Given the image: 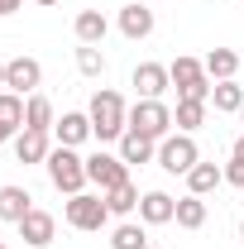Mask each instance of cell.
Returning a JSON list of instances; mask_svg holds the SVG:
<instances>
[{"instance_id":"cell-20","label":"cell","mask_w":244,"mask_h":249,"mask_svg":"<svg viewBox=\"0 0 244 249\" xmlns=\"http://www.w3.org/2000/svg\"><path fill=\"white\" fill-rule=\"evenodd\" d=\"M201 62H206V77L211 82H235V72H240V53L235 48H211Z\"/></svg>"},{"instance_id":"cell-7","label":"cell","mask_w":244,"mask_h":249,"mask_svg":"<svg viewBox=\"0 0 244 249\" xmlns=\"http://www.w3.org/2000/svg\"><path fill=\"white\" fill-rule=\"evenodd\" d=\"M87 182H91L96 192H115L120 182H129V163H124L120 154H105V149H96V154L87 158Z\"/></svg>"},{"instance_id":"cell-27","label":"cell","mask_w":244,"mask_h":249,"mask_svg":"<svg viewBox=\"0 0 244 249\" xmlns=\"http://www.w3.org/2000/svg\"><path fill=\"white\" fill-rule=\"evenodd\" d=\"M77 72H82V77H105V53H101V48H96V43H82V48H77Z\"/></svg>"},{"instance_id":"cell-22","label":"cell","mask_w":244,"mask_h":249,"mask_svg":"<svg viewBox=\"0 0 244 249\" xmlns=\"http://www.w3.org/2000/svg\"><path fill=\"white\" fill-rule=\"evenodd\" d=\"M206 106H211V101H177V110H173L177 134H196V129L206 124Z\"/></svg>"},{"instance_id":"cell-8","label":"cell","mask_w":244,"mask_h":249,"mask_svg":"<svg viewBox=\"0 0 244 249\" xmlns=\"http://www.w3.org/2000/svg\"><path fill=\"white\" fill-rule=\"evenodd\" d=\"M43 87V62L38 58H10L5 62V91H15V96H34Z\"/></svg>"},{"instance_id":"cell-28","label":"cell","mask_w":244,"mask_h":249,"mask_svg":"<svg viewBox=\"0 0 244 249\" xmlns=\"http://www.w3.org/2000/svg\"><path fill=\"white\" fill-rule=\"evenodd\" d=\"M225 187H244V158H230L225 163Z\"/></svg>"},{"instance_id":"cell-1","label":"cell","mask_w":244,"mask_h":249,"mask_svg":"<svg viewBox=\"0 0 244 249\" xmlns=\"http://www.w3.org/2000/svg\"><path fill=\"white\" fill-rule=\"evenodd\" d=\"M87 115H91V134L101 144H120V134L129 129V106L120 91H96Z\"/></svg>"},{"instance_id":"cell-4","label":"cell","mask_w":244,"mask_h":249,"mask_svg":"<svg viewBox=\"0 0 244 249\" xmlns=\"http://www.w3.org/2000/svg\"><path fill=\"white\" fill-rule=\"evenodd\" d=\"M168 72H173L177 101H211V77H206V62L201 58H173Z\"/></svg>"},{"instance_id":"cell-16","label":"cell","mask_w":244,"mask_h":249,"mask_svg":"<svg viewBox=\"0 0 244 249\" xmlns=\"http://www.w3.org/2000/svg\"><path fill=\"white\" fill-rule=\"evenodd\" d=\"M19 129H24V96L0 91V144H15Z\"/></svg>"},{"instance_id":"cell-26","label":"cell","mask_w":244,"mask_h":249,"mask_svg":"<svg viewBox=\"0 0 244 249\" xmlns=\"http://www.w3.org/2000/svg\"><path fill=\"white\" fill-rule=\"evenodd\" d=\"M105 206H110V216H129V211H139V187H134V182H120L115 192H105Z\"/></svg>"},{"instance_id":"cell-31","label":"cell","mask_w":244,"mask_h":249,"mask_svg":"<svg viewBox=\"0 0 244 249\" xmlns=\"http://www.w3.org/2000/svg\"><path fill=\"white\" fill-rule=\"evenodd\" d=\"M34 5H43V10H53V5H62V0H34Z\"/></svg>"},{"instance_id":"cell-35","label":"cell","mask_w":244,"mask_h":249,"mask_svg":"<svg viewBox=\"0 0 244 249\" xmlns=\"http://www.w3.org/2000/svg\"><path fill=\"white\" fill-rule=\"evenodd\" d=\"M149 249H163V245H149Z\"/></svg>"},{"instance_id":"cell-14","label":"cell","mask_w":244,"mask_h":249,"mask_svg":"<svg viewBox=\"0 0 244 249\" xmlns=\"http://www.w3.org/2000/svg\"><path fill=\"white\" fill-rule=\"evenodd\" d=\"M153 24H158V19H153V10L144 5V0H129V5L120 10V34H124V38H134V43L149 38Z\"/></svg>"},{"instance_id":"cell-25","label":"cell","mask_w":244,"mask_h":249,"mask_svg":"<svg viewBox=\"0 0 244 249\" xmlns=\"http://www.w3.org/2000/svg\"><path fill=\"white\" fill-rule=\"evenodd\" d=\"M110 249H149V235H144V220L134 225V220H124L110 230Z\"/></svg>"},{"instance_id":"cell-18","label":"cell","mask_w":244,"mask_h":249,"mask_svg":"<svg viewBox=\"0 0 244 249\" xmlns=\"http://www.w3.org/2000/svg\"><path fill=\"white\" fill-rule=\"evenodd\" d=\"M72 34H77V43H105V34H110V19L101 15V10H82L77 19H72Z\"/></svg>"},{"instance_id":"cell-10","label":"cell","mask_w":244,"mask_h":249,"mask_svg":"<svg viewBox=\"0 0 244 249\" xmlns=\"http://www.w3.org/2000/svg\"><path fill=\"white\" fill-rule=\"evenodd\" d=\"M168 87H173V72H168L163 62H139V67H134V91L144 96V101H163Z\"/></svg>"},{"instance_id":"cell-12","label":"cell","mask_w":244,"mask_h":249,"mask_svg":"<svg viewBox=\"0 0 244 249\" xmlns=\"http://www.w3.org/2000/svg\"><path fill=\"white\" fill-rule=\"evenodd\" d=\"M173 216H177V196H168L163 187H153V192L139 196V220L144 225H168Z\"/></svg>"},{"instance_id":"cell-29","label":"cell","mask_w":244,"mask_h":249,"mask_svg":"<svg viewBox=\"0 0 244 249\" xmlns=\"http://www.w3.org/2000/svg\"><path fill=\"white\" fill-rule=\"evenodd\" d=\"M19 5H24V0H0V19H5V15H15Z\"/></svg>"},{"instance_id":"cell-2","label":"cell","mask_w":244,"mask_h":249,"mask_svg":"<svg viewBox=\"0 0 244 249\" xmlns=\"http://www.w3.org/2000/svg\"><path fill=\"white\" fill-rule=\"evenodd\" d=\"M43 168H48V182L67 192V196H77V192H87V158L77 154V149H67V144H53V154L43 158Z\"/></svg>"},{"instance_id":"cell-30","label":"cell","mask_w":244,"mask_h":249,"mask_svg":"<svg viewBox=\"0 0 244 249\" xmlns=\"http://www.w3.org/2000/svg\"><path fill=\"white\" fill-rule=\"evenodd\" d=\"M230 158H244V134L235 139V149H230Z\"/></svg>"},{"instance_id":"cell-9","label":"cell","mask_w":244,"mask_h":249,"mask_svg":"<svg viewBox=\"0 0 244 249\" xmlns=\"http://www.w3.org/2000/svg\"><path fill=\"white\" fill-rule=\"evenodd\" d=\"M53 235H58V220L48 216V211H38V206L19 220V240H24V249H48Z\"/></svg>"},{"instance_id":"cell-19","label":"cell","mask_w":244,"mask_h":249,"mask_svg":"<svg viewBox=\"0 0 244 249\" xmlns=\"http://www.w3.org/2000/svg\"><path fill=\"white\" fill-rule=\"evenodd\" d=\"M215 187H225V168H220V163H196V168L187 173V192H192V196H211Z\"/></svg>"},{"instance_id":"cell-13","label":"cell","mask_w":244,"mask_h":249,"mask_svg":"<svg viewBox=\"0 0 244 249\" xmlns=\"http://www.w3.org/2000/svg\"><path fill=\"white\" fill-rule=\"evenodd\" d=\"M53 134H58V144H67V149H82L87 139H96V134H91V115H87V110H67V115L53 124Z\"/></svg>"},{"instance_id":"cell-23","label":"cell","mask_w":244,"mask_h":249,"mask_svg":"<svg viewBox=\"0 0 244 249\" xmlns=\"http://www.w3.org/2000/svg\"><path fill=\"white\" fill-rule=\"evenodd\" d=\"M177 225H182V230H201V225H206V196H192V192H187V196H177Z\"/></svg>"},{"instance_id":"cell-32","label":"cell","mask_w":244,"mask_h":249,"mask_svg":"<svg viewBox=\"0 0 244 249\" xmlns=\"http://www.w3.org/2000/svg\"><path fill=\"white\" fill-rule=\"evenodd\" d=\"M0 91H5V62H0Z\"/></svg>"},{"instance_id":"cell-21","label":"cell","mask_w":244,"mask_h":249,"mask_svg":"<svg viewBox=\"0 0 244 249\" xmlns=\"http://www.w3.org/2000/svg\"><path fill=\"white\" fill-rule=\"evenodd\" d=\"M58 124V115H53V101L43 91L24 96V129H53Z\"/></svg>"},{"instance_id":"cell-3","label":"cell","mask_w":244,"mask_h":249,"mask_svg":"<svg viewBox=\"0 0 244 249\" xmlns=\"http://www.w3.org/2000/svg\"><path fill=\"white\" fill-rule=\"evenodd\" d=\"M67 225L72 230H82V235H96V230H105V220H110V206H105V192H77V196H67Z\"/></svg>"},{"instance_id":"cell-15","label":"cell","mask_w":244,"mask_h":249,"mask_svg":"<svg viewBox=\"0 0 244 249\" xmlns=\"http://www.w3.org/2000/svg\"><path fill=\"white\" fill-rule=\"evenodd\" d=\"M120 158L134 168H144V163H158V139H149V134H139V129H124L120 134Z\"/></svg>"},{"instance_id":"cell-11","label":"cell","mask_w":244,"mask_h":249,"mask_svg":"<svg viewBox=\"0 0 244 249\" xmlns=\"http://www.w3.org/2000/svg\"><path fill=\"white\" fill-rule=\"evenodd\" d=\"M53 129H19L15 134V158L29 168V163H43V158L53 154V139H48Z\"/></svg>"},{"instance_id":"cell-37","label":"cell","mask_w":244,"mask_h":249,"mask_svg":"<svg viewBox=\"0 0 244 249\" xmlns=\"http://www.w3.org/2000/svg\"><path fill=\"white\" fill-rule=\"evenodd\" d=\"M240 5H244V0H240Z\"/></svg>"},{"instance_id":"cell-17","label":"cell","mask_w":244,"mask_h":249,"mask_svg":"<svg viewBox=\"0 0 244 249\" xmlns=\"http://www.w3.org/2000/svg\"><path fill=\"white\" fill-rule=\"evenodd\" d=\"M34 211V196H29V187H15V182H5L0 187V220H10V225H19V220Z\"/></svg>"},{"instance_id":"cell-36","label":"cell","mask_w":244,"mask_h":249,"mask_svg":"<svg viewBox=\"0 0 244 249\" xmlns=\"http://www.w3.org/2000/svg\"><path fill=\"white\" fill-rule=\"evenodd\" d=\"M0 249H5V240H0Z\"/></svg>"},{"instance_id":"cell-33","label":"cell","mask_w":244,"mask_h":249,"mask_svg":"<svg viewBox=\"0 0 244 249\" xmlns=\"http://www.w3.org/2000/svg\"><path fill=\"white\" fill-rule=\"evenodd\" d=\"M240 240H244V220H240Z\"/></svg>"},{"instance_id":"cell-5","label":"cell","mask_w":244,"mask_h":249,"mask_svg":"<svg viewBox=\"0 0 244 249\" xmlns=\"http://www.w3.org/2000/svg\"><path fill=\"white\" fill-rule=\"evenodd\" d=\"M129 129H139V134H149V139L163 144V139L173 134V106H168V101H144V96H139V101L129 106Z\"/></svg>"},{"instance_id":"cell-34","label":"cell","mask_w":244,"mask_h":249,"mask_svg":"<svg viewBox=\"0 0 244 249\" xmlns=\"http://www.w3.org/2000/svg\"><path fill=\"white\" fill-rule=\"evenodd\" d=\"M240 124H244V106H240Z\"/></svg>"},{"instance_id":"cell-6","label":"cell","mask_w":244,"mask_h":249,"mask_svg":"<svg viewBox=\"0 0 244 249\" xmlns=\"http://www.w3.org/2000/svg\"><path fill=\"white\" fill-rule=\"evenodd\" d=\"M196 163H201V149H196L192 134H168V139L158 144V168L173 173V178H187Z\"/></svg>"},{"instance_id":"cell-24","label":"cell","mask_w":244,"mask_h":249,"mask_svg":"<svg viewBox=\"0 0 244 249\" xmlns=\"http://www.w3.org/2000/svg\"><path fill=\"white\" fill-rule=\"evenodd\" d=\"M211 106L220 110V115H240L244 87H240V82H215V87H211Z\"/></svg>"}]
</instances>
